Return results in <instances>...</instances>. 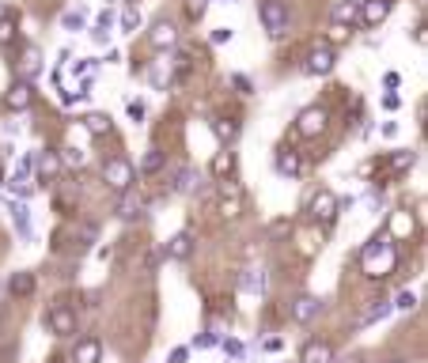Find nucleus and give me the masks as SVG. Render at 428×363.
Masks as SVG:
<instances>
[{"mask_svg":"<svg viewBox=\"0 0 428 363\" xmlns=\"http://www.w3.org/2000/svg\"><path fill=\"white\" fill-rule=\"evenodd\" d=\"M387 234H390V239H410V234H413V216H410V212H394V216H390V227H387Z\"/></svg>","mask_w":428,"mask_h":363,"instance_id":"21","label":"nucleus"},{"mask_svg":"<svg viewBox=\"0 0 428 363\" xmlns=\"http://www.w3.org/2000/svg\"><path fill=\"white\" fill-rule=\"evenodd\" d=\"M144 216V201H140L133 189H122L118 193V219H125V224H133V219Z\"/></svg>","mask_w":428,"mask_h":363,"instance_id":"8","label":"nucleus"},{"mask_svg":"<svg viewBox=\"0 0 428 363\" xmlns=\"http://www.w3.org/2000/svg\"><path fill=\"white\" fill-rule=\"evenodd\" d=\"M16 16H8V12H4V16H0V46H12V42H16Z\"/></svg>","mask_w":428,"mask_h":363,"instance_id":"29","label":"nucleus"},{"mask_svg":"<svg viewBox=\"0 0 428 363\" xmlns=\"http://www.w3.org/2000/svg\"><path fill=\"white\" fill-rule=\"evenodd\" d=\"M148 42H152L156 49H171L174 42H178V31H174V23H171V19H159V23H152Z\"/></svg>","mask_w":428,"mask_h":363,"instance_id":"13","label":"nucleus"},{"mask_svg":"<svg viewBox=\"0 0 428 363\" xmlns=\"http://www.w3.org/2000/svg\"><path fill=\"white\" fill-rule=\"evenodd\" d=\"M174 193H198V170L182 167L178 174H174Z\"/></svg>","mask_w":428,"mask_h":363,"instance_id":"26","label":"nucleus"},{"mask_svg":"<svg viewBox=\"0 0 428 363\" xmlns=\"http://www.w3.org/2000/svg\"><path fill=\"white\" fill-rule=\"evenodd\" d=\"M338 209H341V201L330 193V189H319V193L311 197V216L319 219L322 227H330L334 219H338Z\"/></svg>","mask_w":428,"mask_h":363,"instance_id":"6","label":"nucleus"},{"mask_svg":"<svg viewBox=\"0 0 428 363\" xmlns=\"http://www.w3.org/2000/svg\"><path fill=\"white\" fill-rule=\"evenodd\" d=\"M231 83H235V88L243 91V95H250V80H247V76H231Z\"/></svg>","mask_w":428,"mask_h":363,"instance_id":"42","label":"nucleus"},{"mask_svg":"<svg viewBox=\"0 0 428 363\" xmlns=\"http://www.w3.org/2000/svg\"><path fill=\"white\" fill-rule=\"evenodd\" d=\"M46 325H50V333H57V337H72L76 333V310L68 307V303H53V307L46 310Z\"/></svg>","mask_w":428,"mask_h":363,"instance_id":"4","label":"nucleus"},{"mask_svg":"<svg viewBox=\"0 0 428 363\" xmlns=\"http://www.w3.org/2000/svg\"><path fill=\"white\" fill-rule=\"evenodd\" d=\"M413 159H417L413 152H398L394 159H390V167H394V170H405V167H413Z\"/></svg>","mask_w":428,"mask_h":363,"instance_id":"36","label":"nucleus"},{"mask_svg":"<svg viewBox=\"0 0 428 363\" xmlns=\"http://www.w3.org/2000/svg\"><path fill=\"white\" fill-rule=\"evenodd\" d=\"M390 363H410V360H390Z\"/></svg>","mask_w":428,"mask_h":363,"instance_id":"47","label":"nucleus"},{"mask_svg":"<svg viewBox=\"0 0 428 363\" xmlns=\"http://www.w3.org/2000/svg\"><path fill=\"white\" fill-rule=\"evenodd\" d=\"M103 182H107L114 193H122V189H133V182H137V167H133L125 155H110V159L103 163Z\"/></svg>","mask_w":428,"mask_h":363,"instance_id":"2","label":"nucleus"},{"mask_svg":"<svg viewBox=\"0 0 428 363\" xmlns=\"http://www.w3.org/2000/svg\"><path fill=\"white\" fill-rule=\"evenodd\" d=\"M95 27H103V31H110V27H114V12H110V8H103V12H99V23H95Z\"/></svg>","mask_w":428,"mask_h":363,"instance_id":"38","label":"nucleus"},{"mask_svg":"<svg viewBox=\"0 0 428 363\" xmlns=\"http://www.w3.org/2000/svg\"><path fill=\"white\" fill-rule=\"evenodd\" d=\"M140 170H144V174H156V170H163V152H148L144 159H140Z\"/></svg>","mask_w":428,"mask_h":363,"instance_id":"31","label":"nucleus"},{"mask_svg":"<svg viewBox=\"0 0 428 363\" xmlns=\"http://www.w3.org/2000/svg\"><path fill=\"white\" fill-rule=\"evenodd\" d=\"M224 42H231V31H228V27H216V31H213V46H224Z\"/></svg>","mask_w":428,"mask_h":363,"instance_id":"39","label":"nucleus"},{"mask_svg":"<svg viewBox=\"0 0 428 363\" xmlns=\"http://www.w3.org/2000/svg\"><path fill=\"white\" fill-rule=\"evenodd\" d=\"M0 186H4V170H0Z\"/></svg>","mask_w":428,"mask_h":363,"instance_id":"48","label":"nucleus"},{"mask_svg":"<svg viewBox=\"0 0 428 363\" xmlns=\"http://www.w3.org/2000/svg\"><path fill=\"white\" fill-rule=\"evenodd\" d=\"M137 27H140V12L137 8H125L122 12V31L125 34H137Z\"/></svg>","mask_w":428,"mask_h":363,"instance_id":"33","label":"nucleus"},{"mask_svg":"<svg viewBox=\"0 0 428 363\" xmlns=\"http://www.w3.org/2000/svg\"><path fill=\"white\" fill-rule=\"evenodd\" d=\"M103 360V340L99 337H80L72 348V363H99Z\"/></svg>","mask_w":428,"mask_h":363,"instance_id":"11","label":"nucleus"},{"mask_svg":"<svg viewBox=\"0 0 428 363\" xmlns=\"http://www.w3.org/2000/svg\"><path fill=\"white\" fill-rule=\"evenodd\" d=\"M239 288L250 291V295H262V291H265V273H262V269H243Z\"/></svg>","mask_w":428,"mask_h":363,"instance_id":"23","label":"nucleus"},{"mask_svg":"<svg viewBox=\"0 0 428 363\" xmlns=\"http://www.w3.org/2000/svg\"><path fill=\"white\" fill-rule=\"evenodd\" d=\"M8 291H12L16 299H27V295L34 291V273H12V276H8Z\"/></svg>","mask_w":428,"mask_h":363,"instance_id":"22","label":"nucleus"},{"mask_svg":"<svg viewBox=\"0 0 428 363\" xmlns=\"http://www.w3.org/2000/svg\"><path fill=\"white\" fill-rule=\"evenodd\" d=\"M319 310H322V303L315 295H299L296 303H292V318H296V322H311V318H319Z\"/></svg>","mask_w":428,"mask_h":363,"instance_id":"16","label":"nucleus"},{"mask_svg":"<svg viewBox=\"0 0 428 363\" xmlns=\"http://www.w3.org/2000/svg\"><path fill=\"white\" fill-rule=\"evenodd\" d=\"M148 80H152V88L156 91H167L174 83V68H171V61H156V65H152V72H148Z\"/></svg>","mask_w":428,"mask_h":363,"instance_id":"18","label":"nucleus"},{"mask_svg":"<svg viewBox=\"0 0 428 363\" xmlns=\"http://www.w3.org/2000/svg\"><path fill=\"white\" fill-rule=\"evenodd\" d=\"M38 61H42V53H38V46H27L23 49V61H19V80H34L38 76Z\"/></svg>","mask_w":428,"mask_h":363,"instance_id":"20","label":"nucleus"},{"mask_svg":"<svg viewBox=\"0 0 428 363\" xmlns=\"http://www.w3.org/2000/svg\"><path fill=\"white\" fill-rule=\"evenodd\" d=\"M171 363H186V348H174V352H171Z\"/></svg>","mask_w":428,"mask_h":363,"instance_id":"46","label":"nucleus"},{"mask_svg":"<svg viewBox=\"0 0 428 363\" xmlns=\"http://www.w3.org/2000/svg\"><path fill=\"white\" fill-rule=\"evenodd\" d=\"M213 133L224 140V144H235V140H239V121H231V118H216V121H213Z\"/></svg>","mask_w":428,"mask_h":363,"instance_id":"25","label":"nucleus"},{"mask_svg":"<svg viewBox=\"0 0 428 363\" xmlns=\"http://www.w3.org/2000/svg\"><path fill=\"white\" fill-rule=\"evenodd\" d=\"M330 16H334V23H341V27H353V23H360V4H356V0H338Z\"/></svg>","mask_w":428,"mask_h":363,"instance_id":"17","label":"nucleus"},{"mask_svg":"<svg viewBox=\"0 0 428 363\" xmlns=\"http://www.w3.org/2000/svg\"><path fill=\"white\" fill-rule=\"evenodd\" d=\"M299 363H334V348H330V340H307L304 352H299Z\"/></svg>","mask_w":428,"mask_h":363,"instance_id":"14","label":"nucleus"},{"mask_svg":"<svg viewBox=\"0 0 428 363\" xmlns=\"http://www.w3.org/2000/svg\"><path fill=\"white\" fill-rule=\"evenodd\" d=\"M31 103H34L31 80H16V83H12V91L4 95V106H8V110H27Z\"/></svg>","mask_w":428,"mask_h":363,"instance_id":"10","label":"nucleus"},{"mask_svg":"<svg viewBox=\"0 0 428 363\" xmlns=\"http://www.w3.org/2000/svg\"><path fill=\"white\" fill-rule=\"evenodd\" d=\"M224 352H228V355H243V345H239V340H224Z\"/></svg>","mask_w":428,"mask_h":363,"instance_id":"43","label":"nucleus"},{"mask_svg":"<svg viewBox=\"0 0 428 363\" xmlns=\"http://www.w3.org/2000/svg\"><path fill=\"white\" fill-rule=\"evenodd\" d=\"M91 38L99 42V46H107V42H110V31H103V27H95V31H91Z\"/></svg>","mask_w":428,"mask_h":363,"instance_id":"44","label":"nucleus"},{"mask_svg":"<svg viewBox=\"0 0 428 363\" xmlns=\"http://www.w3.org/2000/svg\"><path fill=\"white\" fill-rule=\"evenodd\" d=\"M125 110H129V118H133V121H144V103H129Z\"/></svg>","mask_w":428,"mask_h":363,"instance_id":"40","label":"nucleus"},{"mask_svg":"<svg viewBox=\"0 0 428 363\" xmlns=\"http://www.w3.org/2000/svg\"><path fill=\"white\" fill-rule=\"evenodd\" d=\"M390 310H394V307H390L387 299H379L375 307H371V310H368V314H364V325H368V322H379V318H387V314H390Z\"/></svg>","mask_w":428,"mask_h":363,"instance_id":"32","label":"nucleus"},{"mask_svg":"<svg viewBox=\"0 0 428 363\" xmlns=\"http://www.w3.org/2000/svg\"><path fill=\"white\" fill-rule=\"evenodd\" d=\"M0 325H4V318H0Z\"/></svg>","mask_w":428,"mask_h":363,"instance_id":"51","label":"nucleus"},{"mask_svg":"<svg viewBox=\"0 0 428 363\" xmlns=\"http://www.w3.org/2000/svg\"><path fill=\"white\" fill-rule=\"evenodd\" d=\"M110 4H114V0H107V8H110Z\"/></svg>","mask_w":428,"mask_h":363,"instance_id":"50","label":"nucleus"},{"mask_svg":"<svg viewBox=\"0 0 428 363\" xmlns=\"http://www.w3.org/2000/svg\"><path fill=\"white\" fill-rule=\"evenodd\" d=\"M390 16V0H364V8H360V23L368 27V31H375L383 19Z\"/></svg>","mask_w":428,"mask_h":363,"instance_id":"9","label":"nucleus"},{"mask_svg":"<svg viewBox=\"0 0 428 363\" xmlns=\"http://www.w3.org/2000/svg\"><path fill=\"white\" fill-rule=\"evenodd\" d=\"M189 254H193V234L189 231H178L163 246V258H171V261H189Z\"/></svg>","mask_w":428,"mask_h":363,"instance_id":"12","label":"nucleus"},{"mask_svg":"<svg viewBox=\"0 0 428 363\" xmlns=\"http://www.w3.org/2000/svg\"><path fill=\"white\" fill-rule=\"evenodd\" d=\"M258 16H262L265 31H269L273 38H284V34H289V4H284V0H262Z\"/></svg>","mask_w":428,"mask_h":363,"instance_id":"3","label":"nucleus"},{"mask_svg":"<svg viewBox=\"0 0 428 363\" xmlns=\"http://www.w3.org/2000/svg\"><path fill=\"white\" fill-rule=\"evenodd\" d=\"M61 27L76 34V31H83V27H88V16H83L80 8H76V12H65V16H61Z\"/></svg>","mask_w":428,"mask_h":363,"instance_id":"30","label":"nucleus"},{"mask_svg":"<svg viewBox=\"0 0 428 363\" xmlns=\"http://www.w3.org/2000/svg\"><path fill=\"white\" fill-rule=\"evenodd\" d=\"M83 129H88L91 137H107L110 133V113H88V118H83Z\"/></svg>","mask_w":428,"mask_h":363,"instance_id":"28","label":"nucleus"},{"mask_svg":"<svg viewBox=\"0 0 428 363\" xmlns=\"http://www.w3.org/2000/svg\"><path fill=\"white\" fill-rule=\"evenodd\" d=\"M390 307H398V310H413V307H417V295H413V291H402V295H398L394 303H390Z\"/></svg>","mask_w":428,"mask_h":363,"instance_id":"34","label":"nucleus"},{"mask_svg":"<svg viewBox=\"0 0 428 363\" xmlns=\"http://www.w3.org/2000/svg\"><path fill=\"white\" fill-rule=\"evenodd\" d=\"M213 174L220 178H231L235 174V152H231V148H224V152H216V159H213Z\"/></svg>","mask_w":428,"mask_h":363,"instance_id":"24","label":"nucleus"},{"mask_svg":"<svg viewBox=\"0 0 428 363\" xmlns=\"http://www.w3.org/2000/svg\"><path fill=\"white\" fill-rule=\"evenodd\" d=\"M334 65H338V57H334V49H330V46H315L311 53H307V72H311V76H330V72H334Z\"/></svg>","mask_w":428,"mask_h":363,"instance_id":"7","label":"nucleus"},{"mask_svg":"<svg viewBox=\"0 0 428 363\" xmlns=\"http://www.w3.org/2000/svg\"><path fill=\"white\" fill-rule=\"evenodd\" d=\"M31 167L38 170V182H53V174L61 170V155L42 152V155H34V159H31Z\"/></svg>","mask_w":428,"mask_h":363,"instance_id":"15","label":"nucleus"},{"mask_svg":"<svg viewBox=\"0 0 428 363\" xmlns=\"http://www.w3.org/2000/svg\"><path fill=\"white\" fill-rule=\"evenodd\" d=\"M61 163H68V167H83V152H80V148H65Z\"/></svg>","mask_w":428,"mask_h":363,"instance_id":"35","label":"nucleus"},{"mask_svg":"<svg viewBox=\"0 0 428 363\" xmlns=\"http://www.w3.org/2000/svg\"><path fill=\"white\" fill-rule=\"evenodd\" d=\"M326 121H330V113L322 106H307L296 118V133L299 137H319V133H326Z\"/></svg>","mask_w":428,"mask_h":363,"instance_id":"5","label":"nucleus"},{"mask_svg":"<svg viewBox=\"0 0 428 363\" xmlns=\"http://www.w3.org/2000/svg\"><path fill=\"white\" fill-rule=\"evenodd\" d=\"M189 16H193V19L205 16V0H189Z\"/></svg>","mask_w":428,"mask_h":363,"instance_id":"41","label":"nucleus"},{"mask_svg":"<svg viewBox=\"0 0 428 363\" xmlns=\"http://www.w3.org/2000/svg\"><path fill=\"white\" fill-rule=\"evenodd\" d=\"M299 170H304V163H299V155L292 152V148L277 152V174H284V178H299Z\"/></svg>","mask_w":428,"mask_h":363,"instance_id":"19","label":"nucleus"},{"mask_svg":"<svg viewBox=\"0 0 428 363\" xmlns=\"http://www.w3.org/2000/svg\"><path fill=\"white\" fill-rule=\"evenodd\" d=\"M216 340H220L216 333H201V337H193V348H213Z\"/></svg>","mask_w":428,"mask_h":363,"instance_id":"37","label":"nucleus"},{"mask_svg":"<svg viewBox=\"0 0 428 363\" xmlns=\"http://www.w3.org/2000/svg\"><path fill=\"white\" fill-rule=\"evenodd\" d=\"M398 269V242L390 239L387 231H379L375 239L364 242L360 250V273L371 276V280H383V276H390Z\"/></svg>","mask_w":428,"mask_h":363,"instance_id":"1","label":"nucleus"},{"mask_svg":"<svg viewBox=\"0 0 428 363\" xmlns=\"http://www.w3.org/2000/svg\"><path fill=\"white\" fill-rule=\"evenodd\" d=\"M334 42H345L349 38V27H341V23H334V34H330Z\"/></svg>","mask_w":428,"mask_h":363,"instance_id":"45","label":"nucleus"},{"mask_svg":"<svg viewBox=\"0 0 428 363\" xmlns=\"http://www.w3.org/2000/svg\"><path fill=\"white\" fill-rule=\"evenodd\" d=\"M12 219H16V231L23 234V239H31V209H27L23 201H12Z\"/></svg>","mask_w":428,"mask_h":363,"instance_id":"27","label":"nucleus"},{"mask_svg":"<svg viewBox=\"0 0 428 363\" xmlns=\"http://www.w3.org/2000/svg\"><path fill=\"white\" fill-rule=\"evenodd\" d=\"M0 16H4V4H0Z\"/></svg>","mask_w":428,"mask_h":363,"instance_id":"49","label":"nucleus"}]
</instances>
